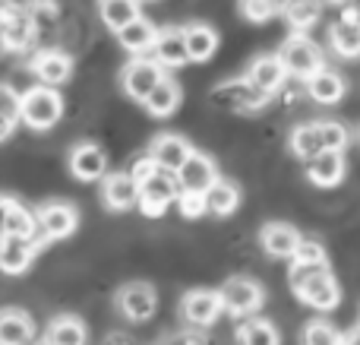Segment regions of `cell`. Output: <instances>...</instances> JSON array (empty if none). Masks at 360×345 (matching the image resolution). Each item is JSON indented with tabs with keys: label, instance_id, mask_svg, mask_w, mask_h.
Segmentation results:
<instances>
[{
	"label": "cell",
	"instance_id": "4dcf8cb0",
	"mask_svg": "<svg viewBox=\"0 0 360 345\" xmlns=\"http://www.w3.org/2000/svg\"><path fill=\"white\" fill-rule=\"evenodd\" d=\"M98 16L111 32H120L143 13H139V0H98Z\"/></svg>",
	"mask_w": 360,
	"mask_h": 345
},
{
	"label": "cell",
	"instance_id": "7c38bea8",
	"mask_svg": "<svg viewBox=\"0 0 360 345\" xmlns=\"http://www.w3.org/2000/svg\"><path fill=\"white\" fill-rule=\"evenodd\" d=\"M48 241H51L48 234H41V238H10V234H6V244H4V251H0V272H6V276L25 272L32 266V260H35V253L41 251Z\"/></svg>",
	"mask_w": 360,
	"mask_h": 345
},
{
	"label": "cell",
	"instance_id": "8fae6325",
	"mask_svg": "<svg viewBox=\"0 0 360 345\" xmlns=\"http://www.w3.org/2000/svg\"><path fill=\"white\" fill-rule=\"evenodd\" d=\"M117 308L120 314L127 317L130 323H146L155 317V308H158V295L149 282H130L120 289L117 295Z\"/></svg>",
	"mask_w": 360,
	"mask_h": 345
},
{
	"label": "cell",
	"instance_id": "f35d334b",
	"mask_svg": "<svg viewBox=\"0 0 360 345\" xmlns=\"http://www.w3.org/2000/svg\"><path fill=\"white\" fill-rule=\"evenodd\" d=\"M294 263H329V257H326V247L319 244V241H310L304 238L297 247V253H294Z\"/></svg>",
	"mask_w": 360,
	"mask_h": 345
},
{
	"label": "cell",
	"instance_id": "4316f807",
	"mask_svg": "<svg viewBox=\"0 0 360 345\" xmlns=\"http://www.w3.org/2000/svg\"><path fill=\"white\" fill-rule=\"evenodd\" d=\"M180 99H184L180 82L171 80V76H165V80L149 92V99H146L143 105H146V111H149L152 118H171V114L180 108Z\"/></svg>",
	"mask_w": 360,
	"mask_h": 345
},
{
	"label": "cell",
	"instance_id": "2e32d148",
	"mask_svg": "<svg viewBox=\"0 0 360 345\" xmlns=\"http://www.w3.org/2000/svg\"><path fill=\"white\" fill-rule=\"evenodd\" d=\"M300 232L288 222H266L259 232V244L269 257H278V260H291L300 247Z\"/></svg>",
	"mask_w": 360,
	"mask_h": 345
},
{
	"label": "cell",
	"instance_id": "f546056e",
	"mask_svg": "<svg viewBox=\"0 0 360 345\" xmlns=\"http://www.w3.org/2000/svg\"><path fill=\"white\" fill-rule=\"evenodd\" d=\"M4 232L10 238H41V225H38V213L25 209L22 203L13 200L10 213H6V222H4Z\"/></svg>",
	"mask_w": 360,
	"mask_h": 345
},
{
	"label": "cell",
	"instance_id": "bcb514c9",
	"mask_svg": "<svg viewBox=\"0 0 360 345\" xmlns=\"http://www.w3.org/2000/svg\"><path fill=\"white\" fill-rule=\"evenodd\" d=\"M108 345H133V342H130V336H111Z\"/></svg>",
	"mask_w": 360,
	"mask_h": 345
},
{
	"label": "cell",
	"instance_id": "9c48e42d",
	"mask_svg": "<svg viewBox=\"0 0 360 345\" xmlns=\"http://www.w3.org/2000/svg\"><path fill=\"white\" fill-rule=\"evenodd\" d=\"M224 301H221V291H212V289H193L184 295L180 301V314L184 320L190 323L193 330H205L221 317Z\"/></svg>",
	"mask_w": 360,
	"mask_h": 345
},
{
	"label": "cell",
	"instance_id": "83f0119b",
	"mask_svg": "<svg viewBox=\"0 0 360 345\" xmlns=\"http://www.w3.org/2000/svg\"><path fill=\"white\" fill-rule=\"evenodd\" d=\"M281 16L294 32H307L323 19V0H281Z\"/></svg>",
	"mask_w": 360,
	"mask_h": 345
},
{
	"label": "cell",
	"instance_id": "ee69618b",
	"mask_svg": "<svg viewBox=\"0 0 360 345\" xmlns=\"http://www.w3.org/2000/svg\"><path fill=\"white\" fill-rule=\"evenodd\" d=\"M10 206H13L10 196H0V228H4V222H6V213H10Z\"/></svg>",
	"mask_w": 360,
	"mask_h": 345
},
{
	"label": "cell",
	"instance_id": "60d3db41",
	"mask_svg": "<svg viewBox=\"0 0 360 345\" xmlns=\"http://www.w3.org/2000/svg\"><path fill=\"white\" fill-rule=\"evenodd\" d=\"M158 168H162V165H158V162H155V158H152V156H139V158H136V162H133L130 175H133V177H136V181H139V184H143V181H149V177H152V175H155V171H158Z\"/></svg>",
	"mask_w": 360,
	"mask_h": 345
},
{
	"label": "cell",
	"instance_id": "6da1fadb",
	"mask_svg": "<svg viewBox=\"0 0 360 345\" xmlns=\"http://www.w3.org/2000/svg\"><path fill=\"white\" fill-rule=\"evenodd\" d=\"M288 282L297 301L313 310H335L342 304V285L332 276L329 263H291Z\"/></svg>",
	"mask_w": 360,
	"mask_h": 345
},
{
	"label": "cell",
	"instance_id": "484cf974",
	"mask_svg": "<svg viewBox=\"0 0 360 345\" xmlns=\"http://www.w3.org/2000/svg\"><path fill=\"white\" fill-rule=\"evenodd\" d=\"M89 330L79 317L73 314H57L44 330V345H86Z\"/></svg>",
	"mask_w": 360,
	"mask_h": 345
},
{
	"label": "cell",
	"instance_id": "f6af8a7d",
	"mask_svg": "<svg viewBox=\"0 0 360 345\" xmlns=\"http://www.w3.org/2000/svg\"><path fill=\"white\" fill-rule=\"evenodd\" d=\"M345 345H360V323L354 330H348V333H345Z\"/></svg>",
	"mask_w": 360,
	"mask_h": 345
},
{
	"label": "cell",
	"instance_id": "8992f818",
	"mask_svg": "<svg viewBox=\"0 0 360 345\" xmlns=\"http://www.w3.org/2000/svg\"><path fill=\"white\" fill-rule=\"evenodd\" d=\"M35 13L32 10H19V6H6L0 4V44L6 51H29L35 42Z\"/></svg>",
	"mask_w": 360,
	"mask_h": 345
},
{
	"label": "cell",
	"instance_id": "d590c367",
	"mask_svg": "<svg viewBox=\"0 0 360 345\" xmlns=\"http://www.w3.org/2000/svg\"><path fill=\"white\" fill-rule=\"evenodd\" d=\"M237 10H240V16L247 23L262 25L281 13V0H237Z\"/></svg>",
	"mask_w": 360,
	"mask_h": 345
},
{
	"label": "cell",
	"instance_id": "ab89813d",
	"mask_svg": "<svg viewBox=\"0 0 360 345\" xmlns=\"http://www.w3.org/2000/svg\"><path fill=\"white\" fill-rule=\"evenodd\" d=\"M19 105H22V95H19L13 86L0 82V114H6V118H16V120H19Z\"/></svg>",
	"mask_w": 360,
	"mask_h": 345
},
{
	"label": "cell",
	"instance_id": "7dc6e473",
	"mask_svg": "<svg viewBox=\"0 0 360 345\" xmlns=\"http://www.w3.org/2000/svg\"><path fill=\"white\" fill-rule=\"evenodd\" d=\"M4 244H6V232L0 228V251H4Z\"/></svg>",
	"mask_w": 360,
	"mask_h": 345
},
{
	"label": "cell",
	"instance_id": "4fadbf2b",
	"mask_svg": "<svg viewBox=\"0 0 360 345\" xmlns=\"http://www.w3.org/2000/svg\"><path fill=\"white\" fill-rule=\"evenodd\" d=\"M29 70L35 73L38 82H44V86H63V82L73 76V57H70L67 51L44 48L32 57Z\"/></svg>",
	"mask_w": 360,
	"mask_h": 345
},
{
	"label": "cell",
	"instance_id": "d6986e66",
	"mask_svg": "<svg viewBox=\"0 0 360 345\" xmlns=\"http://www.w3.org/2000/svg\"><path fill=\"white\" fill-rule=\"evenodd\" d=\"M177 181L184 190H199V194H205V190L218 181L215 162H212L209 156H202V152H190V158L177 168Z\"/></svg>",
	"mask_w": 360,
	"mask_h": 345
},
{
	"label": "cell",
	"instance_id": "cb8c5ba5",
	"mask_svg": "<svg viewBox=\"0 0 360 345\" xmlns=\"http://www.w3.org/2000/svg\"><path fill=\"white\" fill-rule=\"evenodd\" d=\"M190 152H193V146L186 143L184 137H177V133H162V137H155L149 146V156L168 171H177L180 165L190 158Z\"/></svg>",
	"mask_w": 360,
	"mask_h": 345
},
{
	"label": "cell",
	"instance_id": "52a82bcc",
	"mask_svg": "<svg viewBox=\"0 0 360 345\" xmlns=\"http://www.w3.org/2000/svg\"><path fill=\"white\" fill-rule=\"evenodd\" d=\"M221 301H224V310L234 317H250L266 304V291H262L259 282L247 276H234L221 285Z\"/></svg>",
	"mask_w": 360,
	"mask_h": 345
},
{
	"label": "cell",
	"instance_id": "30bf717a",
	"mask_svg": "<svg viewBox=\"0 0 360 345\" xmlns=\"http://www.w3.org/2000/svg\"><path fill=\"white\" fill-rule=\"evenodd\" d=\"M139 196H143V184L130 171H114L101 181V200L111 213H127V209L139 206Z\"/></svg>",
	"mask_w": 360,
	"mask_h": 345
},
{
	"label": "cell",
	"instance_id": "c3c4849f",
	"mask_svg": "<svg viewBox=\"0 0 360 345\" xmlns=\"http://www.w3.org/2000/svg\"><path fill=\"white\" fill-rule=\"evenodd\" d=\"M329 4H335V6H345V4H351V0H329Z\"/></svg>",
	"mask_w": 360,
	"mask_h": 345
},
{
	"label": "cell",
	"instance_id": "7bdbcfd3",
	"mask_svg": "<svg viewBox=\"0 0 360 345\" xmlns=\"http://www.w3.org/2000/svg\"><path fill=\"white\" fill-rule=\"evenodd\" d=\"M13 130H16V118H6V114H0V143H4V139H10Z\"/></svg>",
	"mask_w": 360,
	"mask_h": 345
},
{
	"label": "cell",
	"instance_id": "ba28073f",
	"mask_svg": "<svg viewBox=\"0 0 360 345\" xmlns=\"http://www.w3.org/2000/svg\"><path fill=\"white\" fill-rule=\"evenodd\" d=\"M162 80H165V67L155 61V57H136V61H130L124 67V73H120V86H124V92L136 101L149 99V92Z\"/></svg>",
	"mask_w": 360,
	"mask_h": 345
},
{
	"label": "cell",
	"instance_id": "1f68e13d",
	"mask_svg": "<svg viewBox=\"0 0 360 345\" xmlns=\"http://www.w3.org/2000/svg\"><path fill=\"white\" fill-rule=\"evenodd\" d=\"M205 203H209V213L212 215L224 219V215H231L237 206H240V190H237V184L221 181V177H218V181L205 190Z\"/></svg>",
	"mask_w": 360,
	"mask_h": 345
},
{
	"label": "cell",
	"instance_id": "9a60e30c",
	"mask_svg": "<svg viewBox=\"0 0 360 345\" xmlns=\"http://www.w3.org/2000/svg\"><path fill=\"white\" fill-rule=\"evenodd\" d=\"M70 175L76 181H105L108 175V156L101 152V146L95 143H79L70 149Z\"/></svg>",
	"mask_w": 360,
	"mask_h": 345
},
{
	"label": "cell",
	"instance_id": "ffe728a7",
	"mask_svg": "<svg viewBox=\"0 0 360 345\" xmlns=\"http://www.w3.org/2000/svg\"><path fill=\"white\" fill-rule=\"evenodd\" d=\"M345 171H348L345 156L335 149H326V152H319L316 158L307 162V177H310V184H316V187H338V184L345 181Z\"/></svg>",
	"mask_w": 360,
	"mask_h": 345
},
{
	"label": "cell",
	"instance_id": "277c9868",
	"mask_svg": "<svg viewBox=\"0 0 360 345\" xmlns=\"http://www.w3.org/2000/svg\"><path fill=\"white\" fill-rule=\"evenodd\" d=\"M180 181H177V171L168 168H158L149 181H143V196H139V213L149 215V219H162L165 209L171 203H177L180 196Z\"/></svg>",
	"mask_w": 360,
	"mask_h": 345
},
{
	"label": "cell",
	"instance_id": "7a4b0ae2",
	"mask_svg": "<svg viewBox=\"0 0 360 345\" xmlns=\"http://www.w3.org/2000/svg\"><path fill=\"white\" fill-rule=\"evenodd\" d=\"M272 95H266L250 76H237V80H224L212 89V105L231 114H256L269 105Z\"/></svg>",
	"mask_w": 360,
	"mask_h": 345
},
{
	"label": "cell",
	"instance_id": "e575fe53",
	"mask_svg": "<svg viewBox=\"0 0 360 345\" xmlns=\"http://www.w3.org/2000/svg\"><path fill=\"white\" fill-rule=\"evenodd\" d=\"M300 345H345V333H338L329 320H310L304 327Z\"/></svg>",
	"mask_w": 360,
	"mask_h": 345
},
{
	"label": "cell",
	"instance_id": "74e56055",
	"mask_svg": "<svg viewBox=\"0 0 360 345\" xmlns=\"http://www.w3.org/2000/svg\"><path fill=\"white\" fill-rule=\"evenodd\" d=\"M177 209L184 219H199V215L209 213V203H205V194H199V190H180Z\"/></svg>",
	"mask_w": 360,
	"mask_h": 345
},
{
	"label": "cell",
	"instance_id": "d6a6232c",
	"mask_svg": "<svg viewBox=\"0 0 360 345\" xmlns=\"http://www.w3.org/2000/svg\"><path fill=\"white\" fill-rule=\"evenodd\" d=\"M291 152L304 162L316 158L319 152H326L323 146V137H319V124H300L291 130Z\"/></svg>",
	"mask_w": 360,
	"mask_h": 345
},
{
	"label": "cell",
	"instance_id": "ac0fdd59",
	"mask_svg": "<svg viewBox=\"0 0 360 345\" xmlns=\"http://www.w3.org/2000/svg\"><path fill=\"white\" fill-rule=\"evenodd\" d=\"M329 44L338 57H345V61L360 57V13L357 10L342 13V19L329 29Z\"/></svg>",
	"mask_w": 360,
	"mask_h": 345
},
{
	"label": "cell",
	"instance_id": "5bb4252c",
	"mask_svg": "<svg viewBox=\"0 0 360 345\" xmlns=\"http://www.w3.org/2000/svg\"><path fill=\"white\" fill-rule=\"evenodd\" d=\"M38 225H41V232L48 234L51 241H63L76 232V225H79V213H76L73 203H63V200L44 203V206L38 209Z\"/></svg>",
	"mask_w": 360,
	"mask_h": 345
},
{
	"label": "cell",
	"instance_id": "44dd1931",
	"mask_svg": "<svg viewBox=\"0 0 360 345\" xmlns=\"http://www.w3.org/2000/svg\"><path fill=\"white\" fill-rule=\"evenodd\" d=\"M304 82H307V95H310L316 105H338V101L345 99V92H348L345 76L335 73V70H329V67L316 70V73Z\"/></svg>",
	"mask_w": 360,
	"mask_h": 345
},
{
	"label": "cell",
	"instance_id": "b9f144b4",
	"mask_svg": "<svg viewBox=\"0 0 360 345\" xmlns=\"http://www.w3.org/2000/svg\"><path fill=\"white\" fill-rule=\"evenodd\" d=\"M165 345H209V336H202V333H177V336H171Z\"/></svg>",
	"mask_w": 360,
	"mask_h": 345
},
{
	"label": "cell",
	"instance_id": "5b68a950",
	"mask_svg": "<svg viewBox=\"0 0 360 345\" xmlns=\"http://www.w3.org/2000/svg\"><path fill=\"white\" fill-rule=\"evenodd\" d=\"M278 57L285 61L288 73L297 76V80H310L316 70H323V51H319V44L313 42V38H307L304 32H294L291 38H288L285 44H281Z\"/></svg>",
	"mask_w": 360,
	"mask_h": 345
},
{
	"label": "cell",
	"instance_id": "836d02e7",
	"mask_svg": "<svg viewBox=\"0 0 360 345\" xmlns=\"http://www.w3.org/2000/svg\"><path fill=\"white\" fill-rule=\"evenodd\" d=\"M237 339H240V345H281L278 330L269 320H247L237 330Z\"/></svg>",
	"mask_w": 360,
	"mask_h": 345
},
{
	"label": "cell",
	"instance_id": "8d00e7d4",
	"mask_svg": "<svg viewBox=\"0 0 360 345\" xmlns=\"http://www.w3.org/2000/svg\"><path fill=\"white\" fill-rule=\"evenodd\" d=\"M316 124H319V137H323V146H326V149L345 152V146L351 143L348 127L338 124V120H316Z\"/></svg>",
	"mask_w": 360,
	"mask_h": 345
},
{
	"label": "cell",
	"instance_id": "3957f363",
	"mask_svg": "<svg viewBox=\"0 0 360 345\" xmlns=\"http://www.w3.org/2000/svg\"><path fill=\"white\" fill-rule=\"evenodd\" d=\"M63 118V99L57 95L54 86H38L25 89L22 92V105H19V120L32 130H51L57 120Z\"/></svg>",
	"mask_w": 360,
	"mask_h": 345
},
{
	"label": "cell",
	"instance_id": "d4e9b609",
	"mask_svg": "<svg viewBox=\"0 0 360 345\" xmlns=\"http://www.w3.org/2000/svg\"><path fill=\"white\" fill-rule=\"evenodd\" d=\"M117 42H120V48L130 51V54H146V51L155 48L158 29H155V23H152V19L136 16L133 23H127L124 29L117 32Z\"/></svg>",
	"mask_w": 360,
	"mask_h": 345
},
{
	"label": "cell",
	"instance_id": "f1b7e54d",
	"mask_svg": "<svg viewBox=\"0 0 360 345\" xmlns=\"http://www.w3.org/2000/svg\"><path fill=\"white\" fill-rule=\"evenodd\" d=\"M184 32H186V48H190V61L205 63V61H212V57H215V51H218V32L212 29V25H205V23H190V25H184Z\"/></svg>",
	"mask_w": 360,
	"mask_h": 345
},
{
	"label": "cell",
	"instance_id": "603a6c76",
	"mask_svg": "<svg viewBox=\"0 0 360 345\" xmlns=\"http://www.w3.org/2000/svg\"><path fill=\"white\" fill-rule=\"evenodd\" d=\"M0 345H35V323L25 310H0Z\"/></svg>",
	"mask_w": 360,
	"mask_h": 345
},
{
	"label": "cell",
	"instance_id": "e0dca14e",
	"mask_svg": "<svg viewBox=\"0 0 360 345\" xmlns=\"http://www.w3.org/2000/svg\"><path fill=\"white\" fill-rule=\"evenodd\" d=\"M247 76H250V80H253L266 95H275V92H281V89H285V80H288L291 73H288L285 61H281L278 54H259V57H253V61H250Z\"/></svg>",
	"mask_w": 360,
	"mask_h": 345
},
{
	"label": "cell",
	"instance_id": "7402d4cb",
	"mask_svg": "<svg viewBox=\"0 0 360 345\" xmlns=\"http://www.w3.org/2000/svg\"><path fill=\"white\" fill-rule=\"evenodd\" d=\"M155 61L168 70H177L184 63H190V48H186V32L184 29H162L158 32V42L152 48Z\"/></svg>",
	"mask_w": 360,
	"mask_h": 345
}]
</instances>
